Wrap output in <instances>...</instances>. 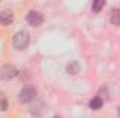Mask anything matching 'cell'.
Segmentation results:
<instances>
[{
  "label": "cell",
  "instance_id": "obj_1",
  "mask_svg": "<svg viewBox=\"0 0 120 118\" xmlns=\"http://www.w3.org/2000/svg\"><path fill=\"white\" fill-rule=\"evenodd\" d=\"M30 45V33L27 31H20L13 38V46L17 50H24Z\"/></svg>",
  "mask_w": 120,
  "mask_h": 118
},
{
  "label": "cell",
  "instance_id": "obj_7",
  "mask_svg": "<svg viewBox=\"0 0 120 118\" xmlns=\"http://www.w3.org/2000/svg\"><path fill=\"white\" fill-rule=\"evenodd\" d=\"M67 72L68 74H71V75H75V74H78L80 72V64L77 62V61H71V62H68V65H67Z\"/></svg>",
  "mask_w": 120,
  "mask_h": 118
},
{
  "label": "cell",
  "instance_id": "obj_6",
  "mask_svg": "<svg viewBox=\"0 0 120 118\" xmlns=\"http://www.w3.org/2000/svg\"><path fill=\"white\" fill-rule=\"evenodd\" d=\"M109 20H110V24L113 25H120V10H112L110 11V15H109Z\"/></svg>",
  "mask_w": 120,
  "mask_h": 118
},
{
  "label": "cell",
  "instance_id": "obj_10",
  "mask_svg": "<svg viewBox=\"0 0 120 118\" xmlns=\"http://www.w3.org/2000/svg\"><path fill=\"white\" fill-rule=\"evenodd\" d=\"M7 108H8V101L4 97H1L0 99V111H6Z\"/></svg>",
  "mask_w": 120,
  "mask_h": 118
},
{
  "label": "cell",
  "instance_id": "obj_9",
  "mask_svg": "<svg viewBox=\"0 0 120 118\" xmlns=\"http://www.w3.org/2000/svg\"><path fill=\"white\" fill-rule=\"evenodd\" d=\"M102 104H103V100H102L101 97H94L90 101V107L92 110H99V108L102 107Z\"/></svg>",
  "mask_w": 120,
  "mask_h": 118
},
{
  "label": "cell",
  "instance_id": "obj_4",
  "mask_svg": "<svg viewBox=\"0 0 120 118\" xmlns=\"http://www.w3.org/2000/svg\"><path fill=\"white\" fill-rule=\"evenodd\" d=\"M27 22L32 27H38L43 22V15L38 11H30L27 14Z\"/></svg>",
  "mask_w": 120,
  "mask_h": 118
},
{
  "label": "cell",
  "instance_id": "obj_2",
  "mask_svg": "<svg viewBox=\"0 0 120 118\" xmlns=\"http://www.w3.org/2000/svg\"><path fill=\"white\" fill-rule=\"evenodd\" d=\"M36 94H38V90L34 88V86H25V88L20 92V94H18V100H20L21 103L25 104V103L32 101V100L36 97Z\"/></svg>",
  "mask_w": 120,
  "mask_h": 118
},
{
  "label": "cell",
  "instance_id": "obj_3",
  "mask_svg": "<svg viewBox=\"0 0 120 118\" xmlns=\"http://www.w3.org/2000/svg\"><path fill=\"white\" fill-rule=\"evenodd\" d=\"M17 74H18L17 68L13 67V65H3V67L0 68V78H1L3 81H10V79L15 78Z\"/></svg>",
  "mask_w": 120,
  "mask_h": 118
},
{
  "label": "cell",
  "instance_id": "obj_8",
  "mask_svg": "<svg viewBox=\"0 0 120 118\" xmlns=\"http://www.w3.org/2000/svg\"><path fill=\"white\" fill-rule=\"evenodd\" d=\"M106 4V0H92V11L99 13Z\"/></svg>",
  "mask_w": 120,
  "mask_h": 118
},
{
  "label": "cell",
  "instance_id": "obj_5",
  "mask_svg": "<svg viewBox=\"0 0 120 118\" xmlns=\"http://www.w3.org/2000/svg\"><path fill=\"white\" fill-rule=\"evenodd\" d=\"M14 20V15L10 10H1L0 11V24L1 25H10Z\"/></svg>",
  "mask_w": 120,
  "mask_h": 118
}]
</instances>
